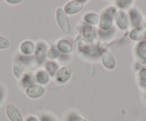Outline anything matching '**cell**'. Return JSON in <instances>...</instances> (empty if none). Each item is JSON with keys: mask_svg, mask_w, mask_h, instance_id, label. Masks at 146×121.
Masks as SVG:
<instances>
[{"mask_svg": "<svg viewBox=\"0 0 146 121\" xmlns=\"http://www.w3.org/2000/svg\"><path fill=\"white\" fill-rule=\"evenodd\" d=\"M105 14H107L111 18V19H113V18H114V16H115L116 14H117L116 13V9L115 8H110V9H109L107 11V12Z\"/></svg>", "mask_w": 146, "mask_h": 121, "instance_id": "cb8c5ba5", "label": "cell"}, {"mask_svg": "<svg viewBox=\"0 0 146 121\" xmlns=\"http://www.w3.org/2000/svg\"><path fill=\"white\" fill-rule=\"evenodd\" d=\"M115 20L117 25L120 29H126L129 26L130 21H129V17L126 12L124 11L120 10L117 12L115 15Z\"/></svg>", "mask_w": 146, "mask_h": 121, "instance_id": "52a82bcc", "label": "cell"}, {"mask_svg": "<svg viewBox=\"0 0 146 121\" xmlns=\"http://www.w3.org/2000/svg\"><path fill=\"white\" fill-rule=\"evenodd\" d=\"M45 68L49 74H50L51 76H54L56 72L57 71L59 66L55 62L52 61H49L45 63Z\"/></svg>", "mask_w": 146, "mask_h": 121, "instance_id": "ac0fdd59", "label": "cell"}, {"mask_svg": "<svg viewBox=\"0 0 146 121\" xmlns=\"http://www.w3.org/2000/svg\"><path fill=\"white\" fill-rule=\"evenodd\" d=\"M130 38L133 41H141L146 39V29L145 28H135L130 33Z\"/></svg>", "mask_w": 146, "mask_h": 121, "instance_id": "30bf717a", "label": "cell"}, {"mask_svg": "<svg viewBox=\"0 0 146 121\" xmlns=\"http://www.w3.org/2000/svg\"><path fill=\"white\" fill-rule=\"evenodd\" d=\"M25 67L19 60H16L13 65V73L17 79H20L22 77Z\"/></svg>", "mask_w": 146, "mask_h": 121, "instance_id": "9a60e30c", "label": "cell"}, {"mask_svg": "<svg viewBox=\"0 0 146 121\" xmlns=\"http://www.w3.org/2000/svg\"><path fill=\"white\" fill-rule=\"evenodd\" d=\"M35 44L31 41H25L21 44L20 50L25 55H31L35 51Z\"/></svg>", "mask_w": 146, "mask_h": 121, "instance_id": "5bb4252c", "label": "cell"}, {"mask_svg": "<svg viewBox=\"0 0 146 121\" xmlns=\"http://www.w3.org/2000/svg\"><path fill=\"white\" fill-rule=\"evenodd\" d=\"M85 21L91 25H96L100 22V16L95 13L87 14L85 16Z\"/></svg>", "mask_w": 146, "mask_h": 121, "instance_id": "e0dca14e", "label": "cell"}, {"mask_svg": "<svg viewBox=\"0 0 146 121\" xmlns=\"http://www.w3.org/2000/svg\"><path fill=\"white\" fill-rule=\"evenodd\" d=\"M25 121H40L39 119L36 117L33 116V115H30L29 117H27L26 120Z\"/></svg>", "mask_w": 146, "mask_h": 121, "instance_id": "4316f807", "label": "cell"}, {"mask_svg": "<svg viewBox=\"0 0 146 121\" xmlns=\"http://www.w3.org/2000/svg\"><path fill=\"white\" fill-rule=\"evenodd\" d=\"M57 48L60 52L63 54H69L72 51V45L71 42L67 39H62L57 43Z\"/></svg>", "mask_w": 146, "mask_h": 121, "instance_id": "4fadbf2b", "label": "cell"}, {"mask_svg": "<svg viewBox=\"0 0 146 121\" xmlns=\"http://www.w3.org/2000/svg\"><path fill=\"white\" fill-rule=\"evenodd\" d=\"M87 2L88 1H77V0L71 1L64 6V12H65L66 14H75L82 10L83 7V3Z\"/></svg>", "mask_w": 146, "mask_h": 121, "instance_id": "7a4b0ae2", "label": "cell"}, {"mask_svg": "<svg viewBox=\"0 0 146 121\" xmlns=\"http://www.w3.org/2000/svg\"><path fill=\"white\" fill-rule=\"evenodd\" d=\"M145 26H146V23H145Z\"/></svg>", "mask_w": 146, "mask_h": 121, "instance_id": "f546056e", "label": "cell"}, {"mask_svg": "<svg viewBox=\"0 0 146 121\" xmlns=\"http://www.w3.org/2000/svg\"><path fill=\"white\" fill-rule=\"evenodd\" d=\"M133 3V1H117V5L123 9H128Z\"/></svg>", "mask_w": 146, "mask_h": 121, "instance_id": "7402d4cb", "label": "cell"}, {"mask_svg": "<svg viewBox=\"0 0 146 121\" xmlns=\"http://www.w3.org/2000/svg\"><path fill=\"white\" fill-rule=\"evenodd\" d=\"M46 46L43 44H38L36 46L35 49V58L36 61L40 64H41L44 61L46 58Z\"/></svg>", "mask_w": 146, "mask_h": 121, "instance_id": "8fae6325", "label": "cell"}, {"mask_svg": "<svg viewBox=\"0 0 146 121\" xmlns=\"http://www.w3.org/2000/svg\"><path fill=\"white\" fill-rule=\"evenodd\" d=\"M101 61H102L103 66L106 69H109V70H113L115 68V59L108 51H105L102 53V54H101Z\"/></svg>", "mask_w": 146, "mask_h": 121, "instance_id": "8992f818", "label": "cell"}, {"mask_svg": "<svg viewBox=\"0 0 146 121\" xmlns=\"http://www.w3.org/2000/svg\"><path fill=\"white\" fill-rule=\"evenodd\" d=\"M130 18L131 23L135 28H143L145 25L144 18L141 12L137 9H132L130 11Z\"/></svg>", "mask_w": 146, "mask_h": 121, "instance_id": "277c9868", "label": "cell"}, {"mask_svg": "<svg viewBox=\"0 0 146 121\" xmlns=\"http://www.w3.org/2000/svg\"><path fill=\"white\" fill-rule=\"evenodd\" d=\"M9 41L5 37L0 36V49H5L9 47Z\"/></svg>", "mask_w": 146, "mask_h": 121, "instance_id": "603a6c76", "label": "cell"}, {"mask_svg": "<svg viewBox=\"0 0 146 121\" xmlns=\"http://www.w3.org/2000/svg\"><path fill=\"white\" fill-rule=\"evenodd\" d=\"M137 121H141V120H137Z\"/></svg>", "mask_w": 146, "mask_h": 121, "instance_id": "f1b7e54d", "label": "cell"}, {"mask_svg": "<svg viewBox=\"0 0 146 121\" xmlns=\"http://www.w3.org/2000/svg\"><path fill=\"white\" fill-rule=\"evenodd\" d=\"M139 80L142 87L146 88V69H142L139 72Z\"/></svg>", "mask_w": 146, "mask_h": 121, "instance_id": "44dd1931", "label": "cell"}, {"mask_svg": "<svg viewBox=\"0 0 146 121\" xmlns=\"http://www.w3.org/2000/svg\"><path fill=\"white\" fill-rule=\"evenodd\" d=\"M82 34L87 41L92 42L96 38V29L91 25H85L82 28Z\"/></svg>", "mask_w": 146, "mask_h": 121, "instance_id": "9c48e42d", "label": "cell"}, {"mask_svg": "<svg viewBox=\"0 0 146 121\" xmlns=\"http://www.w3.org/2000/svg\"><path fill=\"white\" fill-rule=\"evenodd\" d=\"M7 2H9V3H11V4H17V3H19V2H22V1H20V0H17V1H12V0H8Z\"/></svg>", "mask_w": 146, "mask_h": 121, "instance_id": "83f0119b", "label": "cell"}, {"mask_svg": "<svg viewBox=\"0 0 146 121\" xmlns=\"http://www.w3.org/2000/svg\"><path fill=\"white\" fill-rule=\"evenodd\" d=\"M41 121H57L54 118L48 115H43L41 116L40 118Z\"/></svg>", "mask_w": 146, "mask_h": 121, "instance_id": "484cf974", "label": "cell"}, {"mask_svg": "<svg viewBox=\"0 0 146 121\" xmlns=\"http://www.w3.org/2000/svg\"><path fill=\"white\" fill-rule=\"evenodd\" d=\"M137 54L140 59L146 61V41L141 42L137 46Z\"/></svg>", "mask_w": 146, "mask_h": 121, "instance_id": "d6986e66", "label": "cell"}, {"mask_svg": "<svg viewBox=\"0 0 146 121\" xmlns=\"http://www.w3.org/2000/svg\"><path fill=\"white\" fill-rule=\"evenodd\" d=\"M45 92L44 88L38 84H32L28 86L25 90V94L31 98H38L42 96Z\"/></svg>", "mask_w": 146, "mask_h": 121, "instance_id": "3957f363", "label": "cell"}, {"mask_svg": "<svg viewBox=\"0 0 146 121\" xmlns=\"http://www.w3.org/2000/svg\"><path fill=\"white\" fill-rule=\"evenodd\" d=\"M68 121H88L85 118H82L80 116H78V115H75V116H72L69 118Z\"/></svg>", "mask_w": 146, "mask_h": 121, "instance_id": "d4e9b609", "label": "cell"}, {"mask_svg": "<svg viewBox=\"0 0 146 121\" xmlns=\"http://www.w3.org/2000/svg\"><path fill=\"white\" fill-rule=\"evenodd\" d=\"M57 22L62 32L65 34H69L70 32V24L67 15L64 12V9L58 8L56 12Z\"/></svg>", "mask_w": 146, "mask_h": 121, "instance_id": "6da1fadb", "label": "cell"}, {"mask_svg": "<svg viewBox=\"0 0 146 121\" xmlns=\"http://www.w3.org/2000/svg\"><path fill=\"white\" fill-rule=\"evenodd\" d=\"M60 51L57 46H52L47 53V56L50 59H55L60 56Z\"/></svg>", "mask_w": 146, "mask_h": 121, "instance_id": "ffe728a7", "label": "cell"}, {"mask_svg": "<svg viewBox=\"0 0 146 121\" xmlns=\"http://www.w3.org/2000/svg\"><path fill=\"white\" fill-rule=\"evenodd\" d=\"M99 26L102 30L108 31V30L111 29L112 26H113L112 19L107 14H102L100 16V17Z\"/></svg>", "mask_w": 146, "mask_h": 121, "instance_id": "7c38bea8", "label": "cell"}, {"mask_svg": "<svg viewBox=\"0 0 146 121\" xmlns=\"http://www.w3.org/2000/svg\"><path fill=\"white\" fill-rule=\"evenodd\" d=\"M36 79L40 84L45 85L48 83L50 80V76L47 72L44 71H40L36 73Z\"/></svg>", "mask_w": 146, "mask_h": 121, "instance_id": "2e32d148", "label": "cell"}, {"mask_svg": "<svg viewBox=\"0 0 146 121\" xmlns=\"http://www.w3.org/2000/svg\"><path fill=\"white\" fill-rule=\"evenodd\" d=\"M71 74V68L69 67V66H64V67L61 68V69L57 71L56 78H57V81H59L60 83H66V82L70 79Z\"/></svg>", "mask_w": 146, "mask_h": 121, "instance_id": "ba28073f", "label": "cell"}, {"mask_svg": "<svg viewBox=\"0 0 146 121\" xmlns=\"http://www.w3.org/2000/svg\"><path fill=\"white\" fill-rule=\"evenodd\" d=\"M6 113L10 121H24L18 108L12 104H9L6 107Z\"/></svg>", "mask_w": 146, "mask_h": 121, "instance_id": "5b68a950", "label": "cell"}]
</instances>
